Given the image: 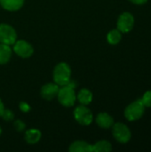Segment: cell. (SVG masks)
<instances>
[{"mask_svg": "<svg viewBox=\"0 0 151 152\" xmlns=\"http://www.w3.org/2000/svg\"><path fill=\"white\" fill-rule=\"evenodd\" d=\"M112 134L120 143H126L131 139V131L123 123H116L112 126Z\"/></svg>", "mask_w": 151, "mask_h": 152, "instance_id": "5b68a950", "label": "cell"}, {"mask_svg": "<svg viewBox=\"0 0 151 152\" xmlns=\"http://www.w3.org/2000/svg\"><path fill=\"white\" fill-rule=\"evenodd\" d=\"M96 124L101 127V128H110L113 125H114V119L113 118L106 113V112H101V113H99L96 117Z\"/></svg>", "mask_w": 151, "mask_h": 152, "instance_id": "30bf717a", "label": "cell"}, {"mask_svg": "<svg viewBox=\"0 0 151 152\" xmlns=\"http://www.w3.org/2000/svg\"><path fill=\"white\" fill-rule=\"evenodd\" d=\"M1 118L5 120V121H11L14 118V114L11 110L8 109H4L1 114Z\"/></svg>", "mask_w": 151, "mask_h": 152, "instance_id": "ac0fdd59", "label": "cell"}, {"mask_svg": "<svg viewBox=\"0 0 151 152\" xmlns=\"http://www.w3.org/2000/svg\"><path fill=\"white\" fill-rule=\"evenodd\" d=\"M129 1L135 4H144L145 3H147L148 0H129Z\"/></svg>", "mask_w": 151, "mask_h": 152, "instance_id": "7402d4cb", "label": "cell"}, {"mask_svg": "<svg viewBox=\"0 0 151 152\" xmlns=\"http://www.w3.org/2000/svg\"><path fill=\"white\" fill-rule=\"evenodd\" d=\"M77 99L82 105L87 106L93 101V94L90 90H88L86 88H83L78 92V94L77 95Z\"/></svg>", "mask_w": 151, "mask_h": 152, "instance_id": "5bb4252c", "label": "cell"}, {"mask_svg": "<svg viewBox=\"0 0 151 152\" xmlns=\"http://www.w3.org/2000/svg\"><path fill=\"white\" fill-rule=\"evenodd\" d=\"M17 40V33L15 29L9 24H0V43L8 45H13Z\"/></svg>", "mask_w": 151, "mask_h": 152, "instance_id": "8992f818", "label": "cell"}, {"mask_svg": "<svg viewBox=\"0 0 151 152\" xmlns=\"http://www.w3.org/2000/svg\"><path fill=\"white\" fill-rule=\"evenodd\" d=\"M59 89L60 87L56 83H47L41 87V97L46 101H52L57 97Z\"/></svg>", "mask_w": 151, "mask_h": 152, "instance_id": "9c48e42d", "label": "cell"}, {"mask_svg": "<svg viewBox=\"0 0 151 152\" xmlns=\"http://www.w3.org/2000/svg\"><path fill=\"white\" fill-rule=\"evenodd\" d=\"M13 127L15 128V130H16L17 132H22V131L25 130L26 125H25V123H24L23 121H21V120H20V119H17V120H15L14 123H13Z\"/></svg>", "mask_w": 151, "mask_h": 152, "instance_id": "ffe728a7", "label": "cell"}, {"mask_svg": "<svg viewBox=\"0 0 151 152\" xmlns=\"http://www.w3.org/2000/svg\"><path fill=\"white\" fill-rule=\"evenodd\" d=\"M13 51L18 56L27 59L33 54L34 48L31 44L25 40H16V42L13 44Z\"/></svg>", "mask_w": 151, "mask_h": 152, "instance_id": "ba28073f", "label": "cell"}, {"mask_svg": "<svg viewBox=\"0 0 151 152\" xmlns=\"http://www.w3.org/2000/svg\"><path fill=\"white\" fill-rule=\"evenodd\" d=\"M70 152H92L93 145L85 141H76L69 145Z\"/></svg>", "mask_w": 151, "mask_h": 152, "instance_id": "8fae6325", "label": "cell"}, {"mask_svg": "<svg viewBox=\"0 0 151 152\" xmlns=\"http://www.w3.org/2000/svg\"><path fill=\"white\" fill-rule=\"evenodd\" d=\"M142 103L144 104L145 107H150L151 108V90L146 92L142 99Z\"/></svg>", "mask_w": 151, "mask_h": 152, "instance_id": "d6986e66", "label": "cell"}, {"mask_svg": "<svg viewBox=\"0 0 151 152\" xmlns=\"http://www.w3.org/2000/svg\"><path fill=\"white\" fill-rule=\"evenodd\" d=\"M12 57V49L10 45L0 43V65L6 64Z\"/></svg>", "mask_w": 151, "mask_h": 152, "instance_id": "9a60e30c", "label": "cell"}, {"mask_svg": "<svg viewBox=\"0 0 151 152\" xmlns=\"http://www.w3.org/2000/svg\"><path fill=\"white\" fill-rule=\"evenodd\" d=\"M19 107H20V110L22 111V112H28L30 110V106L26 102H20V104H19Z\"/></svg>", "mask_w": 151, "mask_h": 152, "instance_id": "44dd1931", "label": "cell"}, {"mask_svg": "<svg viewBox=\"0 0 151 152\" xmlns=\"http://www.w3.org/2000/svg\"><path fill=\"white\" fill-rule=\"evenodd\" d=\"M111 151H112L111 143L105 140L99 141L93 145V151L94 152H109Z\"/></svg>", "mask_w": 151, "mask_h": 152, "instance_id": "2e32d148", "label": "cell"}, {"mask_svg": "<svg viewBox=\"0 0 151 152\" xmlns=\"http://www.w3.org/2000/svg\"><path fill=\"white\" fill-rule=\"evenodd\" d=\"M58 101L64 107H72L75 104L77 100V94L75 92V88L69 85H66L61 86L59 89L58 93Z\"/></svg>", "mask_w": 151, "mask_h": 152, "instance_id": "7a4b0ae2", "label": "cell"}, {"mask_svg": "<svg viewBox=\"0 0 151 152\" xmlns=\"http://www.w3.org/2000/svg\"><path fill=\"white\" fill-rule=\"evenodd\" d=\"M41 136H42V134L38 129L31 128L25 132L24 138H25V141L28 144H36V142L40 141Z\"/></svg>", "mask_w": 151, "mask_h": 152, "instance_id": "4fadbf2b", "label": "cell"}, {"mask_svg": "<svg viewBox=\"0 0 151 152\" xmlns=\"http://www.w3.org/2000/svg\"><path fill=\"white\" fill-rule=\"evenodd\" d=\"M1 134H2V128H1V126H0V135H1Z\"/></svg>", "mask_w": 151, "mask_h": 152, "instance_id": "cb8c5ba5", "label": "cell"}, {"mask_svg": "<svg viewBox=\"0 0 151 152\" xmlns=\"http://www.w3.org/2000/svg\"><path fill=\"white\" fill-rule=\"evenodd\" d=\"M122 38V33L117 28L110 30L107 35V41L110 45H117L121 41Z\"/></svg>", "mask_w": 151, "mask_h": 152, "instance_id": "e0dca14e", "label": "cell"}, {"mask_svg": "<svg viewBox=\"0 0 151 152\" xmlns=\"http://www.w3.org/2000/svg\"><path fill=\"white\" fill-rule=\"evenodd\" d=\"M117 29L121 33L130 32L134 26V17L132 13L125 12H123L117 20Z\"/></svg>", "mask_w": 151, "mask_h": 152, "instance_id": "52a82bcc", "label": "cell"}, {"mask_svg": "<svg viewBox=\"0 0 151 152\" xmlns=\"http://www.w3.org/2000/svg\"><path fill=\"white\" fill-rule=\"evenodd\" d=\"M74 118L76 121L82 126H89L93 120V116L92 111L85 106L80 105L74 110Z\"/></svg>", "mask_w": 151, "mask_h": 152, "instance_id": "277c9868", "label": "cell"}, {"mask_svg": "<svg viewBox=\"0 0 151 152\" xmlns=\"http://www.w3.org/2000/svg\"><path fill=\"white\" fill-rule=\"evenodd\" d=\"M24 4V0H0V5L6 11L15 12Z\"/></svg>", "mask_w": 151, "mask_h": 152, "instance_id": "7c38bea8", "label": "cell"}, {"mask_svg": "<svg viewBox=\"0 0 151 152\" xmlns=\"http://www.w3.org/2000/svg\"><path fill=\"white\" fill-rule=\"evenodd\" d=\"M145 110V106L141 101H136L129 104L126 109L125 110V116L127 120L129 121H136L140 119Z\"/></svg>", "mask_w": 151, "mask_h": 152, "instance_id": "3957f363", "label": "cell"}, {"mask_svg": "<svg viewBox=\"0 0 151 152\" xmlns=\"http://www.w3.org/2000/svg\"><path fill=\"white\" fill-rule=\"evenodd\" d=\"M53 78L54 83L59 86H63L69 84L71 80V69L66 62H60L53 69Z\"/></svg>", "mask_w": 151, "mask_h": 152, "instance_id": "6da1fadb", "label": "cell"}, {"mask_svg": "<svg viewBox=\"0 0 151 152\" xmlns=\"http://www.w3.org/2000/svg\"><path fill=\"white\" fill-rule=\"evenodd\" d=\"M4 110V103H3L2 100L0 99V117H1V114H2Z\"/></svg>", "mask_w": 151, "mask_h": 152, "instance_id": "603a6c76", "label": "cell"}]
</instances>
